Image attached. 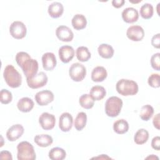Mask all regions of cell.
<instances>
[{
  "label": "cell",
  "instance_id": "obj_1",
  "mask_svg": "<svg viewBox=\"0 0 160 160\" xmlns=\"http://www.w3.org/2000/svg\"><path fill=\"white\" fill-rule=\"evenodd\" d=\"M18 65L22 69L26 79L34 76L38 71V62L36 59H32L30 55L24 51L18 52L15 58Z\"/></svg>",
  "mask_w": 160,
  "mask_h": 160
},
{
  "label": "cell",
  "instance_id": "obj_2",
  "mask_svg": "<svg viewBox=\"0 0 160 160\" xmlns=\"http://www.w3.org/2000/svg\"><path fill=\"white\" fill-rule=\"evenodd\" d=\"M3 77L6 84L12 88H17L21 85L22 76L11 64H8L5 67Z\"/></svg>",
  "mask_w": 160,
  "mask_h": 160
},
{
  "label": "cell",
  "instance_id": "obj_3",
  "mask_svg": "<svg viewBox=\"0 0 160 160\" xmlns=\"http://www.w3.org/2000/svg\"><path fill=\"white\" fill-rule=\"evenodd\" d=\"M117 92L124 96H133L138 92V85L136 82L132 80L121 79L119 80L116 85Z\"/></svg>",
  "mask_w": 160,
  "mask_h": 160
},
{
  "label": "cell",
  "instance_id": "obj_4",
  "mask_svg": "<svg viewBox=\"0 0 160 160\" xmlns=\"http://www.w3.org/2000/svg\"><path fill=\"white\" fill-rule=\"evenodd\" d=\"M18 160H34L36 158L33 146L28 141H22L17 146Z\"/></svg>",
  "mask_w": 160,
  "mask_h": 160
},
{
  "label": "cell",
  "instance_id": "obj_5",
  "mask_svg": "<svg viewBox=\"0 0 160 160\" xmlns=\"http://www.w3.org/2000/svg\"><path fill=\"white\" fill-rule=\"evenodd\" d=\"M122 101L117 96L109 98L105 102V112L109 117L114 118L118 116L122 107Z\"/></svg>",
  "mask_w": 160,
  "mask_h": 160
},
{
  "label": "cell",
  "instance_id": "obj_6",
  "mask_svg": "<svg viewBox=\"0 0 160 160\" xmlns=\"http://www.w3.org/2000/svg\"><path fill=\"white\" fill-rule=\"evenodd\" d=\"M69 75L75 82L82 81L86 77V69L83 64L79 62L73 63L69 68Z\"/></svg>",
  "mask_w": 160,
  "mask_h": 160
},
{
  "label": "cell",
  "instance_id": "obj_7",
  "mask_svg": "<svg viewBox=\"0 0 160 160\" xmlns=\"http://www.w3.org/2000/svg\"><path fill=\"white\" fill-rule=\"evenodd\" d=\"M9 32L11 36L14 39H21L26 36L27 28L22 22L15 21L10 25Z\"/></svg>",
  "mask_w": 160,
  "mask_h": 160
},
{
  "label": "cell",
  "instance_id": "obj_8",
  "mask_svg": "<svg viewBox=\"0 0 160 160\" xmlns=\"http://www.w3.org/2000/svg\"><path fill=\"white\" fill-rule=\"evenodd\" d=\"M48 81L47 75L44 72L36 74L31 78L26 79L28 86L31 89H38L44 86Z\"/></svg>",
  "mask_w": 160,
  "mask_h": 160
},
{
  "label": "cell",
  "instance_id": "obj_9",
  "mask_svg": "<svg viewBox=\"0 0 160 160\" xmlns=\"http://www.w3.org/2000/svg\"><path fill=\"white\" fill-rule=\"evenodd\" d=\"M39 123L44 130H51L54 128L56 124L55 116L50 113L42 112L39 118Z\"/></svg>",
  "mask_w": 160,
  "mask_h": 160
},
{
  "label": "cell",
  "instance_id": "obj_10",
  "mask_svg": "<svg viewBox=\"0 0 160 160\" xmlns=\"http://www.w3.org/2000/svg\"><path fill=\"white\" fill-rule=\"evenodd\" d=\"M54 94L49 90H42L38 92L34 96L36 102L41 106L48 105L54 100Z\"/></svg>",
  "mask_w": 160,
  "mask_h": 160
},
{
  "label": "cell",
  "instance_id": "obj_11",
  "mask_svg": "<svg viewBox=\"0 0 160 160\" xmlns=\"http://www.w3.org/2000/svg\"><path fill=\"white\" fill-rule=\"evenodd\" d=\"M126 36L128 39L132 41H140L144 38V31L140 26H131L128 28Z\"/></svg>",
  "mask_w": 160,
  "mask_h": 160
},
{
  "label": "cell",
  "instance_id": "obj_12",
  "mask_svg": "<svg viewBox=\"0 0 160 160\" xmlns=\"http://www.w3.org/2000/svg\"><path fill=\"white\" fill-rule=\"evenodd\" d=\"M57 38L63 42H70L74 38V34L72 30L68 26L61 25L58 26L56 30Z\"/></svg>",
  "mask_w": 160,
  "mask_h": 160
},
{
  "label": "cell",
  "instance_id": "obj_13",
  "mask_svg": "<svg viewBox=\"0 0 160 160\" xmlns=\"http://www.w3.org/2000/svg\"><path fill=\"white\" fill-rule=\"evenodd\" d=\"M24 131V128L21 124H14L8 129L6 132V138L9 141H15L21 137Z\"/></svg>",
  "mask_w": 160,
  "mask_h": 160
},
{
  "label": "cell",
  "instance_id": "obj_14",
  "mask_svg": "<svg viewBox=\"0 0 160 160\" xmlns=\"http://www.w3.org/2000/svg\"><path fill=\"white\" fill-rule=\"evenodd\" d=\"M73 118L69 112H63L59 119V128L63 132H68L72 128Z\"/></svg>",
  "mask_w": 160,
  "mask_h": 160
},
{
  "label": "cell",
  "instance_id": "obj_15",
  "mask_svg": "<svg viewBox=\"0 0 160 160\" xmlns=\"http://www.w3.org/2000/svg\"><path fill=\"white\" fill-rule=\"evenodd\" d=\"M42 63L44 70L47 71L53 70L57 64L56 58L54 54L50 52L44 53L42 56Z\"/></svg>",
  "mask_w": 160,
  "mask_h": 160
},
{
  "label": "cell",
  "instance_id": "obj_16",
  "mask_svg": "<svg viewBox=\"0 0 160 160\" xmlns=\"http://www.w3.org/2000/svg\"><path fill=\"white\" fill-rule=\"evenodd\" d=\"M59 57L64 63H68L74 56V49L70 46H63L59 49Z\"/></svg>",
  "mask_w": 160,
  "mask_h": 160
},
{
  "label": "cell",
  "instance_id": "obj_17",
  "mask_svg": "<svg viewBox=\"0 0 160 160\" xmlns=\"http://www.w3.org/2000/svg\"><path fill=\"white\" fill-rule=\"evenodd\" d=\"M122 18L127 23H133L138 21L139 13L136 9L129 7L124 9L122 12Z\"/></svg>",
  "mask_w": 160,
  "mask_h": 160
},
{
  "label": "cell",
  "instance_id": "obj_18",
  "mask_svg": "<svg viewBox=\"0 0 160 160\" xmlns=\"http://www.w3.org/2000/svg\"><path fill=\"white\" fill-rule=\"evenodd\" d=\"M48 12L51 18H58L64 12L63 5L59 2H53L48 6Z\"/></svg>",
  "mask_w": 160,
  "mask_h": 160
},
{
  "label": "cell",
  "instance_id": "obj_19",
  "mask_svg": "<svg viewBox=\"0 0 160 160\" xmlns=\"http://www.w3.org/2000/svg\"><path fill=\"white\" fill-rule=\"evenodd\" d=\"M108 76L106 69L103 66H96L94 68L91 72V79L94 82H102Z\"/></svg>",
  "mask_w": 160,
  "mask_h": 160
},
{
  "label": "cell",
  "instance_id": "obj_20",
  "mask_svg": "<svg viewBox=\"0 0 160 160\" xmlns=\"http://www.w3.org/2000/svg\"><path fill=\"white\" fill-rule=\"evenodd\" d=\"M34 105V101L31 98L28 97L21 98L17 103L18 109L22 112H30L33 109Z\"/></svg>",
  "mask_w": 160,
  "mask_h": 160
},
{
  "label": "cell",
  "instance_id": "obj_21",
  "mask_svg": "<svg viewBox=\"0 0 160 160\" xmlns=\"http://www.w3.org/2000/svg\"><path fill=\"white\" fill-rule=\"evenodd\" d=\"M71 24L73 28L76 30H81L86 28L87 20L83 14H77L73 16L71 20Z\"/></svg>",
  "mask_w": 160,
  "mask_h": 160
},
{
  "label": "cell",
  "instance_id": "obj_22",
  "mask_svg": "<svg viewBox=\"0 0 160 160\" xmlns=\"http://www.w3.org/2000/svg\"><path fill=\"white\" fill-rule=\"evenodd\" d=\"M98 52L99 55L104 59H110L114 55L113 48L108 44H101L98 48Z\"/></svg>",
  "mask_w": 160,
  "mask_h": 160
},
{
  "label": "cell",
  "instance_id": "obj_23",
  "mask_svg": "<svg viewBox=\"0 0 160 160\" xmlns=\"http://www.w3.org/2000/svg\"><path fill=\"white\" fill-rule=\"evenodd\" d=\"M34 142L40 147L46 148L49 146L53 142L52 138L48 134H38L34 138Z\"/></svg>",
  "mask_w": 160,
  "mask_h": 160
},
{
  "label": "cell",
  "instance_id": "obj_24",
  "mask_svg": "<svg viewBox=\"0 0 160 160\" xmlns=\"http://www.w3.org/2000/svg\"><path fill=\"white\" fill-rule=\"evenodd\" d=\"M89 94L94 101H100L105 97L106 91L105 88L101 86H94L91 88Z\"/></svg>",
  "mask_w": 160,
  "mask_h": 160
},
{
  "label": "cell",
  "instance_id": "obj_25",
  "mask_svg": "<svg viewBox=\"0 0 160 160\" xmlns=\"http://www.w3.org/2000/svg\"><path fill=\"white\" fill-rule=\"evenodd\" d=\"M113 130L118 134H125L129 130V124L124 119L117 120L113 124Z\"/></svg>",
  "mask_w": 160,
  "mask_h": 160
},
{
  "label": "cell",
  "instance_id": "obj_26",
  "mask_svg": "<svg viewBox=\"0 0 160 160\" xmlns=\"http://www.w3.org/2000/svg\"><path fill=\"white\" fill-rule=\"evenodd\" d=\"M149 139V132L145 129H138L134 134V141L137 144H143L146 143Z\"/></svg>",
  "mask_w": 160,
  "mask_h": 160
},
{
  "label": "cell",
  "instance_id": "obj_27",
  "mask_svg": "<svg viewBox=\"0 0 160 160\" xmlns=\"http://www.w3.org/2000/svg\"><path fill=\"white\" fill-rule=\"evenodd\" d=\"M87 122V115L84 112H79L74 121V126L75 129L80 131H81L85 126Z\"/></svg>",
  "mask_w": 160,
  "mask_h": 160
},
{
  "label": "cell",
  "instance_id": "obj_28",
  "mask_svg": "<svg viewBox=\"0 0 160 160\" xmlns=\"http://www.w3.org/2000/svg\"><path fill=\"white\" fill-rule=\"evenodd\" d=\"M76 54L77 59L81 62L88 61L91 56V52L89 51L88 48L85 46L78 47L76 49Z\"/></svg>",
  "mask_w": 160,
  "mask_h": 160
},
{
  "label": "cell",
  "instance_id": "obj_29",
  "mask_svg": "<svg viewBox=\"0 0 160 160\" xmlns=\"http://www.w3.org/2000/svg\"><path fill=\"white\" fill-rule=\"evenodd\" d=\"M49 158L52 160H62L66 156V152L62 148L56 147L49 152Z\"/></svg>",
  "mask_w": 160,
  "mask_h": 160
},
{
  "label": "cell",
  "instance_id": "obj_30",
  "mask_svg": "<svg viewBox=\"0 0 160 160\" xmlns=\"http://www.w3.org/2000/svg\"><path fill=\"white\" fill-rule=\"evenodd\" d=\"M79 102L82 108L86 109H91L94 105V100L88 94L81 95L79 99Z\"/></svg>",
  "mask_w": 160,
  "mask_h": 160
},
{
  "label": "cell",
  "instance_id": "obj_31",
  "mask_svg": "<svg viewBox=\"0 0 160 160\" xmlns=\"http://www.w3.org/2000/svg\"><path fill=\"white\" fill-rule=\"evenodd\" d=\"M153 114H154L153 107L149 104H146L142 106L140 111L139 116L142 120L148 121L152 118Z\"/></svg>",
  "mask_w": 160,
  "mask_h": 160
},
{
  "label": "cell",
  "instance_id": "obj_32",
  "mask_svg": "<svg viewBox=\"0 0 160 160\" xmlns=\"http://www.w3.org/2000/svg\"><path fill=\"white\" fill-rule=\"evenodd\" d=\"M140 15L144 19H149L152 18L154 13L153 6L151 4L145 3L140 8Z\"/></svg>",
  "mask_w": 160,
  "mask_h": 160
},
{
  "label": "cell",
  "instance_id": "obj_33",
  "mask_svg": "<svg viewBox=\"0 0 160 160\" xmlns=\"http://www.w3.org/2000/svg\"><path fill=\"white\" fill-rule=\"evenodd\" d=\"M12 100V95L11 91L6 89H2L0 92V101L2 104H8Z\"/></svg>",
  "mask_w": 160,
  "mask_h": 160
},
{
  "label": "cell",
  "instance_id": "obj_34",
  "mask_svg": "<svg viewBox=\"0 0 160 160\" xmlns=\"http://www.w3.org/2000/svg\"><path fill=\"white\" fill-rule=\"evenodd\" d=\"M159 79H160V76L159 74H155L153 73L151 74L148 79V84L154 88H158L159 87Z\"/></svg>",
  "mask_w": 160,
  "mask_h": 160
},
{
  "label": "cell",
  "instance_id": "obj_35",
  "mask_svg": "<svg viewBox=\"0 0 160 160\" xmlns=\"http://www.w3.org/2000/svg\"><path fill=\"white\" fill-rule=\"evenodd\" d=\"M151 64L152 68L156 70L159 71L160 69V53L157 52L154 54L151 58Z\"/></svg>",
  "mask_w": 160,
  "mask_h": 160
},
{
  "label": "cell",
  "instance_id": "obj_36",
  "mask_svg": "<svg viewBox=\"0 0 160 160\" xmlns=\"http://www.w3.org/2000/svg\"><path fill=\"white\" fill-rule=\"evenodd\" d=\"M160 34L158 33L154 35L151 39V44L155 48L159 49L160 46Z\"/></svg>",
  "mask_w": 160,
  "mask_h": 160
},
{
  "label": "cell",
  "instance_id": "obj_37",
  "mask_svg": "<svg viewBox=\"0 0 160 160\" xmlns=\"http://www.w3.org/2000/svg\"><path fill=\"white\" fill-rule=\"evenodd\" d=\"M151 146L152 148L157 151L160 149V137L159 136H155L152 138L151 141Z\"/></svg>",
  "mask_w": 160,
  "mask_h": 160
},
{
  "label": "cell",
  "instance_id": "obj_38",
  "mask_svg": "<svg viewBox=\"0 0 160 160\" xmlns=\"http://www.w3.org/2000/svg\"><path fill=\"white\" fill-rule=\"evenodd\" d=\"M0 159H1L12 160V154L8 151H2L0 152Z\"/></svg>",
  "mask_w": 160,
  "mask_h": 160
},
{
  "label": "cell",
  "instance_id": "obj_39",
  "mask_svg": "<svg viewBox=\"0 0 160 160\" xmlns=\"http://www.w3.org/2000/svg\"><path fill=\"white\" fill-rule=\"evenodd\" d=\"M160 114L158 113L153 118V120H152V124L154 125V127L156 128L157 129H159V126H160V124H159V119H160Z\"/></svg>",
  "mask_w": 160,
  "mask_h": 160
},
{
  "label": "cell",
  "instance_id": "obj_40",
  "mask_svg": "<svg viewBox=\"0 0 160 160\" xmlns=\"http://www.w3.org/2000/svg\"><path fill=\"white\" fill-rule=\"evenodd\" d=\"M125 3L124 0H113L112 1V5L116 8H119L122 7Z\"/></svg>",
  "mask_w": 160,
  "mask_h": 160
},
{
  "label": "cell",
  "instance_id": "obj_41",
  "mask_svg": "<svg viewBox=\"0 0 160 160\" xmlns=\"http://www.w3.org/2000/svg\"><path fill=\"white\" fill-rule=\"evenodd\" d=\"M94 158H100V159H110L109 157H108L106 154H101V156H98V157H96Z\"/></svg>",
  "mask_w": 160,
  "mask_h": 160
},
{
  "label": "cell",
  "instance_id": "obj_42",
  "mask_svg": "<svg viewBox=\"0 0 160 160\" xmlns=\"http://www.w3.org/2000/svg\"><path fill=\"white\" fill-rule=\"evenodd\" d=\"M146 159H158L159 158H158V157H157V156H154V154H151V155H150V156H148L147 158H146Z\"/></svg>",
  "mask_w": 160,
  "mask_h": 160
}]
</instances>
